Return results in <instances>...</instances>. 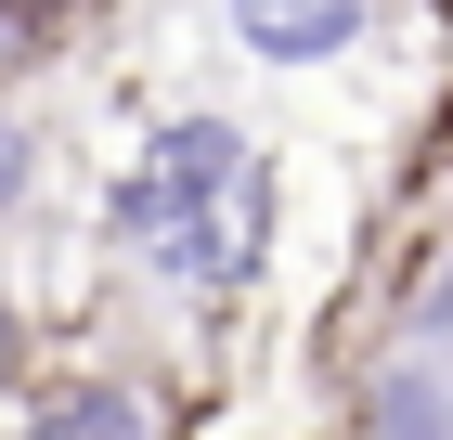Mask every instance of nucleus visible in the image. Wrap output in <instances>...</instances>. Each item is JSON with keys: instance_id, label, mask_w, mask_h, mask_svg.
<instances>
[{"instance_id": "obj_1", "label": "nucleus", "mask_w": 453, "mask_h": 440, "mask_svg": "<svg viewBox=\"0 0 453 440\" xmlns=\"http://www.w3.org/2000/svg\"><path fill=\"white\" fill-rule=\"evenodd\" d=\"M104 220H117V246H156L181 285H246L273 195H259V156H246L234 117H181V130L142 143V169L104 195Z\"/></svg>"}, {"instance_id": "obj_2", "label": "nucleus", "mask_w": 453, "mask_h": 440, "mask_svg": "<svg viewBox=\"0 0 453 440\" xmlns=\"http://www.w3.org/2000/svg\"><path fill=\"white\" fill-rule=\"evenodd\" d=\"M234 39L273 52V66H324L363 39V0H234Z\"/></svg>"}, {"instance_id": "obj_3", "label": "nucleus", "mask_w": 453, "mask_h": 440, "mask_svg": "<svg viewBox=\"0 0 453 440\" xmlns=\"http://www.w3.org/2000/svg\"><path fill=\"white\" fill-rule=\"evenodd\" d=\"M27 440H156V402H142L130 375H65L27 414Z\"/></svg>"}, {"instance_id": "obj_4", "label": "nucleus", "mask_w": 453, "mask_h": 440, "mask_svg": "<svg viewBox=\"0 0 453 440\" xmlns=\"http://www.w3.org/2000/svg\"><path fill=\"white\" fill-rule=\"evenodd\" d=\"M376 440H453L441 389H427V375H388V389H376Z\"/></svg>"}, {"instance_id": "obj_5", "label": "nucleus", "mask_w": 453, "mask_h": 440, "mask_svg": "<svg viewBox=\"0 0 453 440\" xmlns=\"http://www.w3.org/2000/svg\"><path fill=\"white\" fill-rule=\"evenodd\" d=\"M27 195V143H13V117H0V207Z\"/></svg>"}, {"instance_id": "obj_6", "label": "nucleus", "mask_w": 453, "mask_h": 440, "mask_svg": "<svg viewBox=\"0 0 453 440\" xmlns=\"http://www.w3.org/2000/svg\"><path fill=\"white\" fill-rule=\"evenodd\" d=\"M52 13H65V0H0V27L27 39V27H52Z\"/></svg>"}, {"instance_id": "obj_7", "label": "nucleus", "mask_w": 453, "mask_h": 440, "mask_svg": "<svg viewBox=\"0 0 453 440\" xmlns=\"http://www.w3.org/2000/svg\"><path fill=\"white\" fill-rule=\"evenodd\" d=\"M0 350H13V311H0Z\"/></svg>"}]
</instances>
